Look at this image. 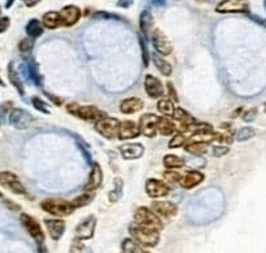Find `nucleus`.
Returning a JSON list of instances; mask_svg holds the SVG:
<instances>
[{"label":"nucleus","mask_w":266,"mask_h":253,"mask_svg":"<svg viewBox=\"0 0 266 253\" xmlns=\"http://www.w3.org/2000/svg\"><path fill=\"white\" fill-rule=\"evenodd\" d=\"M129 234H131L132 239L136 240L142 247H156L159 242L158 230L140 226L137 223H133L129 226Z\"/></svg>","instance_id":"f257e3e1"},{"label":"nucleus","mask_w":266,"mask_h":253,"mask_svg":"<svg viewBox=\"0 0 266 253\" xmlns=\"http://www.w3.org/2000/svg\"><path fill=\"white\" fill-rule=\"evenodd\" d=\"M42 209L46 213H50L55 217H67L71 216L75 212L72 202L59 199H47L41 204Z\"/></svg>","instance_id":"f03ea898"},{"label":"nucleus","mask_w":266,"mask_h":253,"mask_svg":"<svg viewBox=\"0 0 266 253\" xmlns=\"http://www.w3.org/2000/svg\"><path fill=\"white\" fill-rule=\"evenodd\" d=\"M67 110L76 118L87 120V122H98L106 117L103 111H100L99 109L94 106H80L77 103H71L67 106Z\"/></svg>","instance_id":"7ed1b4c3"},{"label":"nucleus","mask_w":266,"mask_h":253,"mask_svg":"<svg viewBox=\"0 0 266 253\" xmlns=\"http://www.w3.org/2000/svg\"><path fill=\"white\" fill-rule=\"evenodd\" d=\"M135 223L140 226L149 227V229L161 231L163 227L162 221L159 219L156 213L148 208H138L135 213Z\"/></svg>","instance_id":"20e7f679"},{"label":"nucleus","mask_w":266,"mask_h":253,"mask_svg":"<svg viewBox=\"0 0 266 253\" xmlns=\"http://www.w3.org/2000/svg\"><path fill=\"white\" fill-rule=\"evenodd\" d=\"M95 129H97L98 133L108 138V140H114V138L119 137L120 122L115 118L104 117L95 123Z\"/></svg>","instance_id":"39448f33"},{"label":"nucleus","mask_w":266,"mask_h":253,"mask_svg":"<svg viewBox=\"0 0 266 253\" xmlns=\"http://www.w3.org/2000/svg\"><path fill=\"white\" fill-rule=\"evenodd\" d=\"M218 13H249L247 0H222L215 8Z\"/></svg>","instance_id":"423d86ee"},{"label":"nucleus","mask_w":266,"mask_h":253,"mask_svg":"<svg viewBox=\"0 0 266 253\" xmlns=\"http://www.w3.org/2000/svg\"><path fill=\"white\" fill-rule=\"evenodd\" d=\"M8 120H9L10 126L16 129H26L33 123V117L26 110L13 109L9 113Z\"/></svg>","instance_id":"0eeeda50"},{"label":"nucleus","mask_w":266,"mask_h":253,"mask_svg":"<svg viewBox=\"0 0 266 253\" xmlns=\"http://www.w3.org/2000/svg\"><path fill=\"white\" fill-rule=\"evenodd\" d=\"M20 221L21 223H22V226L25 227V230L28 231L29 235H30L37 243L38 244L43 243V240H45V234L42 231L39 223L37 222L33 217L22 213L20 216Z\"/></svg>","instance_id":"6e6552de"},{"label":"nucleus","mask_w":266,"mask_h":253,"mask_svg":"<svg viewBox=\"0 0 266 253\" xmlns=\"http://www.w3.org/2000/svg\"><path fill=\"white\" fill-rule=\"evenodd\" d=\"M0 184L9 189L10 192H13L14 195H25L26 193L25 187L22 185L17 175H14L13 172H0Z\"/></svg>","instance_id":"1a4fd4ad"},{"label":"nucleus","mask_w":266,"mask_h":253,"mask_svg":"<svg viewBox=\"0 0 266 253\" xmlns=\"http://www.w3.org/2000/svg\"><path fill=\"white\" fill-rule=\"evenodd\" d=\"M146 193H148L149 197L152 199H161V197H165V196L169 195V185L162 180H158V179H148L145 184Z\"/></svg>","instance_id":"9d476101"},{"label":"nucleus","mask_w":266,"mask_h":253,"mask_svg":"<svg viewBox=\"0 0 266 253\" xmlns=\"http://www.w3.org/2000/svg\"><path fill=\"white\" fill-rule=\"evenodd\" d=\"M152 34L153 46H154V48H156L158 54L167 56V55L173 52V45H171L170 39L163 34L162 31L159 30V29H154Z\"/></svg>","instance_id":"9b49d317"},{"label":"nucleus","mask_w":266,"mask_h":253,"mask_svg":"<svg viewBox=\"0 0 266 253\" xmlns=\"http://www.w3.org/2000/svg\"><path fill=\"white\" fill-rule=\"evenodd\" d=\"M95 226H97V219H95V217L89 216L85 221H83V222L76 227V238L80 240L91 239L94 236Z\"/></svg>","instance_id":"f8f14e48"},{"label":"nucleus","mask_w":266,"mask_h":253,"mask_svg":"<svg viewBox=\"0 0 266 253\" xmlns=\"http://www.w3.org/2000/svg\"><path fill=\"white\" fill-rule=\"evenodd\" d=\"M159 118L154 114H145L140 118V132L145 134L146 137H154L157 134V124Z\"/></svg>","instance_id":"ddd939ff"},{"label":"nucleus","mask_w":266,"mask_h":253,"mask_svg":"<svg viewBox=\"0 0 266 253\" xmlns=\"http://www.w3.org/2000/svg\"><path fill=\"white\" fill-rule=\"evenodd\" d=\"M152 210L162 218H171L177 214V206L171 201H154L152 204Z\"/></svg>","instance_id":"4468645a"},{"label":"nucleus","mask_w":266,"mask_h":253,"mask_svg":"<svg viewBox=\"0 0 266 253\" xmlns=\"http://www.w3.org/2000/svg\"><path fill=\"white\" fill-rule=\"evenodd\" d=\"M145 90L146 94H148L150 98H153V100H158V98H161V97L163 96V93H165L162 82L152 75L145 76Z\"/></svg>","instance_id":"2eb2a0df"},{"label":"nucleus","mask_w":266,"mask_h":253,"mask_svg":"<svg viewBox=\"0 0 266 253\" xmlns=\"http://www.w3.org/2000/svg\"><path fill=\"white\" fill-rule=\"evenodd\" d=\"M120 149V154L123 155L124 159L128 161H133V159H138L141 158L145 153V147L144 145L138 144V142H132V144H124L123 146L119 147Z\"/></svg>","instance_id":"dca6fc26"},{"label":"nucleus","mask_w":266,"mask_h":253,"mask_svg":"<svg viewBox=\"0 0 266 253\" xmlns=\"http://www.w3.org/2000/svg\"><path fill=\"white\" fill-rule=\"evenodd\" d=\"M103 181V171L98 163H93V167H91V172H90L89 180H88L87 185L84 187V191L85 192H93L97 188H99L100 184Z\"/></svg>","instance_id":"f3484780"},{"label":"nucleus","mask_w":266,"mask_h":253,"mask_svg":"<svg viewBox=\"0 0 266 253\" xmlns=\"http://www.w3.org/2000/svg\"><path fill=\"white\" fill-rule=\"evenodd\" d=\"M63 26H73L81 17V10L76 5H66L60 10Z\"/></svg>","instance_id":"a211bd4d"},{"label":"nucleus","mask_w":266,"mask_h":253,"mask_svg":"<svg viewBox=\"0 0 266 253\" xmlns=\"http://www.w3.org/2000/svg\"><path fill=\"white\" fill-rule=\"evenodd\" d=\"M46 229L52 240H59L66 231V222L62 219H45Z\"/></svg>","instance_id":"6ab92c4d"},{"label":"nucleus","mask_w":266,"mask_h":253,"mask_svg":"<svg viewBox=\"0 0 266 253\" xmlns=\"http://www.w3.org/2000/svg\"><path fill=\"white\" fill-rule=\"evenodd\" d=\"M140 133H141L140 128L135 122L125 120V122L120 123V129H119V138L120 140H131V138L137 137Z\"/></svg>","instance_id":"aec40b11"},{"label":"nucleus","mask_w":266,"mask_h":253,"mask_svg":"<svg viewBox=\"0 0 266 253\" xmlns=\"http://www.w3.org/2000/svg\"><path fill=\"white\" fill-rule=\"evenodd\" d=\"M144 109V101L136 97L132 98H127L120 103V111L125 115H131V114H136L138 111H141Z\"/></svg>","instance_id":"412c9836"},{"label":"nucleus","mask_w":266,"mask_h":253,"mask_svg":"<svg viewBox=\"0 0 266 253\" xmlns=\"http://www.w3.org/2000/svg\"><path fill=\"white\" fill-rule=\"evenodd\" d=\"M202 180H204V175H202V172L200 171H189L187 172V175H184L183 178L180 179V184H181V187L185 189H190V188H194L196 185L201 184L202 183Z\"/></svg>","instance_id":"4be33fe9"},{"label":"nucleus","mask_w":266,"mask_h":253,"mask_svg":"<svg viewBox=\"0 0 266 253\" xmlns=\"http://www.w3.org/2000/svg\"><path fill=\"white\" fill-rule=\"evenodd\" d=\"M42 25L47 29H58V27L63 26L62 16H60V12H55V10H51V12H46L42 17Z\"/></svg>","instance_id":"5701e85b"},{"label":"nucleus","mask_w":266,"mask_h":253,"mask_svg":"<svg viewBox=\"0 0 266 253\" xmlns=\"http://www.w3.org/2000/svg\"><path fill=\"white\" fill-rule=\"evenodd\" d=\"M25 71L28 73V77L34 82L37 86H42V77L39 75L38 65L35 63V60L31 56L26 59V64H25Z\"/></svg>","instance_id":"b1692460"},{"label":"nucleus","mask_w":266,"mask_h":253,"mask_svg":"<svg viewBox=\"0 0 266 253\" xmlns=\"http://www.w3.org/2000/svg\"><path fill=\"white\" fill-rule=\"evenodd\" d=\"M8 79H9L10 84L16 88V90L20 93V96L24 97L25 96L24 84H22V80H21L20 75H18L17 69H16L13 63H9V65H8Z\"/></svg>","instance_id":"393cba45"},{"label":"nucleus","mask_w":266,"mask_h":253,"mask_svg":"<svg viewBox=\"0 0 266 253\" xmlns=\"http://www.w3.org/2000/svg\"><path fill=\"white\" fill-rule=\"evenodd\" d=\"M173 118L174 120H177V123L181 126V128H185V126H189L193 123H196L194 118L192 117L189 113H187L185 110L181 109V107H177V109H175ZM181 128H180V129H181Z\"/></svg>","instance_id":"a878e982"},{"label":"nucleus","mask_w":266,"mask_h":253,"mask_svg":"<svg viewBox=\"0 0 266 253\" xmlns=\"http://www.w3.org/2000/svg\"><path fill=\"white\" fill-rule=\"evenodd\" d=\"M153 27V14L149 9L142 10L140 14V30L141 34L145 38H148L149 33L152 30Z\"/></svg>","instance_id":"bb28decb"},{"label":"nucleus","mask_w":266,"mask_h":253,"mask_svg":"<svg viewBox=\"0 0 266 253\" xmlns=\"http://www.w3.org/2000/svg\"><path fill=\"white\" fill-rule=\"evenodd\" d=\"M152 59L154 65H156V68L158 69L163 76H171V73H173V65L170 64L167 60H165V58H162L161 54L154 52V54L152 55Z\"/></svg>","instance_id":"cd10ccee"},{"label":"nucleus","mask_w":266,"mask_h":253,"mask_svg":"<svg viewBox=\"0 0 266 253\" xmlns=\"http://www.w3.org/2000/svg\"><path fill=\"white\" fill-rule=\"evenodd\" d=\"M157 129H158L159 133L169 136V134H173L177 128L173 120H170L169 118H159L158 124H157Z\"/></svg>","instance_id":"c85d7f7f"},{"label":"nucleus","mask_w":266,"mask_h":253,"mask_svg":"<svg viewBox=\"0 0 266 253\" xmlns=\"http://www.w3.org/2000/svg\"><path fill=\"white\" fill-rule=\"evenodd\" d=\"M123 189H124V181L120 178H116L114 180V184H112V189L108 193V200L111 202L119 201L123 196Z\"/></svg>","instance_id":"c756f323"},{"label":"nucleus","mask_w":266,"mask_h":253,"mask_svg":"<svg viewBox=\"0 0 266 253\" xmlns=\"http://www.w3.org/2000/svg\"><path fill=\"white\" fill-rule=\"evenodd\" d=\"M25 30L30 38H38L43 34V25H42V22H39V20L33 18V20L29 21Z\"/></svg>","instance_id":"7c9ffc66"},{"label":"nucleus","mask_w":266,"mask_h":253,"mask_svg":"<svg viewBox=\"0 0 266 253\" xmlns=\"http://www.w3.org/2000/svg\"><path fill=\"white\" fill-rule=\"evenodd\" d=\"M121 248H123V253H149L148 251L144 250L141 244H138L133 239H125L121 244Z\"/></svg>","instance_id":"2f4dec72"},{"label":"nucleus","mask_w":266,"mask_h":253,"mask_svg":"<svg viewBox=\"0 0 266 253\" xmlns=\"http://www.w3.org/2000/svg\"><path fill=\"white\" fill-rule=\"evenodd\" d=\"M185 151L194 155H201L207 151V142H197V141H192V142H185L184 145Z\"/></svg>","instance_id":"473e14b6"},{"label":"nucleus","mask_w":266,"mask_h":253,"mask_svg":"<svg viewBox=\"0 0 266 253\" xmlns=\"http://www.w3.org/2000/svg\"><path fill=\"white\" fill-rule=\"evenodd\" d=\"M163 164H165L166 168L173 170V168L183 167L184 164H185V161L181 159L180 157H177V155H175V154H167L166 157L163 158Z\"/></svg>","instance_id":"72a5a7b5"},{"label":"nucleus","mask_w":266,"mask_h":253,"mask_svg":"<svg viewBox=\"0 0 266 253\" xmlns=\"http://www.w3.org/2000/svg\"><path fill=\"white\" fill-rule=\"evenodd\" d=\"M256 136V129L252 128V126H243L235 133V140L239 142H243V141L251 140L252 137Z\"/></svg>","instance_id":"f704fd0d"},{"label":"nucleus","mask_w":266,"mask_h":253,"mask_svg":"<svg viewBox=\"0 0 266 253\" xmlns=\"http://www.w3.org/2000/svg\"><path fill=\"white\" fill-rule=\"evenodd\" d=\"M158 111L165 117H173L175 107H174L173 101L170 100H161L158 102Z\"/></svg>","instance_id":"c9c22d12"},{"label":"nucleus","mask_w":266,"mask_h":253,"mask_svg":"<svg viewBox=\"0 0 266 253\" xmlns=\"http://www.w3.org/2000/svg\"><path fill=\"white\" fill-rule=\"evenodd\" d=\"M93 197H94L93 192H85V193H83V195L79 196V197H76V199L73 200L72 201L73 208L77 209V208H83V206H87L88 204L91 202Z\"/></svg>","instance_id":"e433bc0d"},{"label":"nucleus","mask_w":266,"mask_h":253,"mask_svg":"<svg viewBox=\"0 0 266 253\" xmlns=\"http://www.w3.org/2000/svg\"><path fill=\"white\" fill-rule=\"evenodd\" d=\"M188 141L187 136L181 132V130H179L175 136L170 140L169 142V146L170 147H180V146H184L185 145V142Z\"/></svg>","instance_id":"4c0bfd02"},{"label":"nucleus","mask_w":266,"mask_h":253,"mask_svg":"<svg viewBox=\"0 0 266 253\" xmlns=\"http://www.w3.org/2000/svg\"><path fill=\"white\" fill-rule=\"evenodd\" d=\"M140 46H141V54H142V62H144V67H149V58H150V54H149L148 45H146V38L144 35H140Z\"/></svg>","instance_id":"58836bf2"},{"label":"nucleus","mask_w":266,"mask_h":253,"mask_svg":"<svg viewBox=\"0 0 266 253\" xmlns=\"http://www.w3.org/2000/svg\"><path fill=\"white\" fill-rule=\"evenodd\" d=\"M33 47H34V41H33V38L30 37L24 38V39L18 43V50H20L22 54H30Z\"/></svg>","instance_id":"ea45409f"},{"label":"nucleus","mask_w":266,"mask_h":253,"mask_svg":"<svg viewBox=\"0 0 266 253\" xmlns=\"http://www.w3.org/2000/svg\"><path fill=\"white\" fill-rule=\"evenodd\" d=\"M31 103H33V106L38 110V111H41V113H43V114L51 113V111H50L49 105H47V103H46L43 100H41L39 97H34V98L31 100Z\"/></svg>","instance_id":"a19ab883"},{"label":"nucleus","mask_w":266,"mask_h":253,"mask_svg":"<svg viewBox=\"0 0 266 253\" xmlns=\"http://www.w3.org/2000/svg\"><path fill=\"white\" fill-rule=\"evenodd\" d=\"M163 176H165V179L169 180L170 183H177V181H180V179H181L179 172L175 171V170H169V171L163 174Z\"/></svg>","instance_id":"79ce46f5"},{"label":"nucleus","mask_w":266,"mask_h":253,"mask_svg":"<svg viewBox=\"0 0 266 253\" xmlns=\"http://www.w3.org/2000/svg\"><path fill=\"white\" fill-rule=\"evenodd\" d=\"M228 151H230V149H228V146H225V145H217V146L213 147V155L214 157H223Z\"/></svg>","instance_id":"37998d69"},{"label":"nucleus","mask_w":266,"mask_h":253,"mask_svg":"<svg viewBox=\"0 0 266 253\" xmlns=\"http://www.w3.org/2000/svg\"><path fill=\"white\" fill-rule=\"evenodd\" d=\"M94 18H110V20H120L119 16L114 13H108V12H95L93 14Z\"/></svg>","instance_id":"c03bdc74"},{"label":"nucleus","mask_w":266,"mask_h":253,"mask_svg":"<svg viewBox=\"0 0 266 253\" xmlns=\"http://www.w3.org/2000/svg\"><path fill=\"white\" fill-rule=\"evenodd\" d=\"M256 115H257V110L251 109L244 113V115H243V120L247 122V123H251V122H253V120L256 119Z\"/></svg>","instance_id":"a18cd8bd"},{"label":"nucleus","mask_w":266,"mask_h":253,"mask_svg":"<svg viewBox=\"0 0 266 253\" xmlns=\"http://www.w3.org/2000/svg\"><path fill=\"white\" fill-rule=\"evenodd\" d=\"M83 243H81V240L80 239H75L73 240L72 246H71V250H69V253H81L83 252Z\"/></svg>","instance_id":"49530a36"},{"label":"nucleus","mask_w":266,"mask_h":253,"mask_svg":"<svg viewBox=\"0 0 266 253\" xmlns=\"http://www.w3.org/2000/svg\"><path fill=\"white\" fill-rule=\"evenodd\" d=\"M77 145H79L80 150L83 151L84 157H85V159H87V162L89 164H91V162H93V159H91V154H90V151L88 150V147L85 146L84 144H80V142H77Z\"/></svg>","instance_id":"de8ad7c7"},{"label":"nucleus","mask_w":266,"mask_h":253,"mask_svg":"<svg viewBox=\"0 0 266 253\" xmlns=\"http://www.w3.org/2000/svg\"><path fill=\"white\" fill-rule=\"evenodd\" d=\"M9 24H10L9 18L5 17V16L0 17V33H4V31L7 30L8 27H9Z\"/></svg>","instance_id":"09e8293b"},{"label":"nucleus","mask_w":266,"mask_h":253,"mask_svg":"<svg viewBox=\"0 0 266 253\" xmlns=\"http://www.w3.org/2000/svg\"><path fill=\"white\" fill-rule=\"evenodd\" d=\"M167 89H169V96L171 97V100L175 101V102H177V101H179V98H177V92H175V89H174V85L171 84V82H169V84H167Z\"/></svg>","instance_id":"8fccbe9b"},{"label":"nucleus","mask_w":266,"mask_h":253,"mask_svg":"<svg viewBox=\"0 0 266 253\" xmlns=\"http://www.w3.org/2000/svg\"><path fill=\"white\" fill-rule=\"evenodd\" d=\"M133 1L135 0H118V5L119 8H124V9H127V8H129L133 4Z\"/></svg>","instance_id":"3c124183"},{"label":"nucleus","mask_w":266,"mask_h":253,"mask_svg":"<svg viewBox=\"0 0 266 253\" xmlns=\"http://www.w3.org/2000/svg\"><path fill=\"white\" fill-rule=\"evenodd\" d=\"M41 0H22V3L26 5V7L31 8V7H34V5H37V4L39 3Z\"/></svg>","instance_id":"603ef678"},{"label":"nucleus","mask_w":266,"mask_h":253,"mask_svg":"<svg viewBox=\"0 0 266 253\" xmlns=\"http://www.w3.org/2000/svg\"><path fill=\"white\" fill-rule=\"evenodd\" d=\"M167 0H152V3L154 7H163L166 4Z\"/></svg>","instance_id":"864d4df0"},{"label":"nucleus","mask_w":266,"mask_h":253,"mask_svg":"<svg viewBox=\"0 0 266 253\" xmlns=\"http://www.w3.org/2000/svg\"><path fill=\"white\" fill-rule=\"evenodd\" d=\"M38 253H49V252H47V248H46V247L43 246V243H42V244H39Z\"/></svg>","instance_id":"5fc2aeb1"},{"label":"nucleus","mask_w":266,"mask_h":253,"mask_svg":"<svg viewBox=\"0 0 266 253\" xmlns=\"http://www.w3.org/2000/svg\"><path fill=\"white\" fill-rule=\"evenodd\" d=\"M13 3H14V0H7V3H5V8H7V9L8 8H10Z\"/></svg>","instance_id":"6e6d98bb"},{"label":"nucleus","mask_w":266,"mask_h":253,"mask_svg":"<svg viewBox=\"0 0 266 253\" xmlns=\"http://www.w3.org/2000/svg\"><path fill=\"white\" fill-rule=\"evenodd\" d=\"M198 3H209L210 0H197Z\"/></svg>","instance_id":"4d7b16f0"},{"label":"nucleus","mask_w":266,"mask_h":253,"mask_svg":"<svg viewBox=\"0 0 266 253\" xmlns=\"http://www.w3.org/2000/svg\"><path fill=\"white\" fill-rule=\"evenodd\" d=\"M264 7H265V10H266V0H264Z\"/></svg>","instance_id":"13d9d810"},{"label":"nucleus","mask_w":266,"mask_h":253,"mask_svg":"<svg viewBox=\"0 0 266 253\" xmlns=\"http://www.w3.org/2000/svg\"><path fill=\"white\" fill-rule=\"evenodd\" d=\"M265 113H266V103H265Z\"/></svg>","instance_id":"bf43d9fd"},{"label":"nucleus","mask_w":266,"mask_h":253,"mask_svg":"<svg viewBox=\"0 0 266 253\" xmlns=\"http://www.w3.org/2000/svg\"><path fill=\"white\" fill-rule=\"evenodd\" d=\"M0 197H1V193H0Z\"/></svg>","instance_id":"052dcab7"}]
</instances>
